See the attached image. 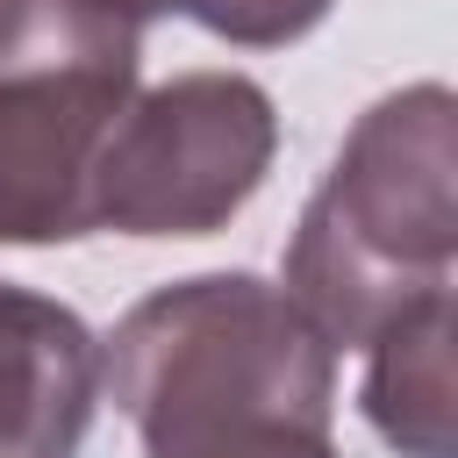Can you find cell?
<instances>
[{
    "instance_id": "1",
    "label": "cell",
    "mask_w": 458,
    "mask_h": 458,
    "mask_svg": "<svg viewBox=\"0 0 458 458\" xmlns=\"http://www.w3.org/2000/svg\"><path fill=\"white\" fill-rule=\"evenodd\" d=\"M100 386L143 458H336V351L258 272L143 293L100 351Z\"/></svg>"
},
{
    "instance_id": "2",
    "label": "cell",
    "mask_w": 458,
    "mask_h": 458,
    "mask_svg": "<svg viewBox=\"0 0 458 458\" xmlns=\"http://www.w3.org/2000/svg\"><path fill=\"white\" fill-rule=\"evenodd\" d=\"M458 100L422 79L372 100L286 243V301L329 351H372L401 315L451 293L458 265Z\"/></svg>"
},
{
    "instance_id": "3",
    "label": "cell",
    "mask_w": 458,
    "mask_h": 458,
    "mask_svg": "<svg viewBox=\"0 0 458 458\" xmlns=\"http://www.w3.org/2000/svg\"><path fill=\"white\" fill-rule=\"evenodd\" d=\"M143 43L86 0H0V243L86 236L100 136L136 100Z\"/></svg>"
},
{
    "instance_id": "4",
    "label": "cell",
    "mask_w": 458,
    "mask_h": 458,
    "mask_svg": "<svg viewBox=\"0 0 458 458\" xmlns=\"http://www.w3.org/2000/svg\"><path fill=\"white\" fill-rule=\"evenodd\" d=\"M279 150L272 93L243 72H179L100 136L86 222L114 236H215L250 208Z\"/></svg>"
},
{
    "instance_id": "5",
    "label": "cell",
    "mask_w": 458,
    "mask_h": 458,
    "mask_svg": "<svg viewBox=\"0 0 458 458\" xmlns=\"http://www.w3.org/2000/svg\"><path fill=\"white\" fill-rule=\"evenodd\" d=\"M100 408V336L50 293L0 279V458H79Z\"/></svg>"
},
{
    "instance_id": "6",
    "label": "cell",
    "mask_w": 458,
    "mask_h": 458,
    "mask_svg": "<svg viewBox=\"0 0 458 458\" xmlns=\"http://www.w3.org/2000/svg\"><path fill=\"white\" fill-rule=\"evenodd\" d=\"M451 329L458 308L451 293H437L372 344L358 401L401 458H451Z\"/></svg>"
},
{
    "instance_id": "7",
    "label": "cell",
    "mask_w": 458,
    "mask_h": 458,
    "mask_svg": "<svg viewBox=\"0 0 458 458\" xmlns=\"http://www.w3.org/2000/svg\"><path fill=\"white\" fill-rule=\"evenodd\" d=\"M336 0H193L186 14L222 36V43H243V50H279V43H301Z\"/></svg>"
},
{
    "instance_id": "8",
    "label": "cell",
    "mask_w": 458,
    "mask_h": 458,
    "mask_svg": "<svg viewBox=\"0 0 458 458\" xmlns=\"http://www.w3.org/2000/svg\"><path fill=\"white\" fill-rule=\"evenodd\" d=\"M86 7H100V14H114V21L143 29V21H157V14H186L193 0H86Z\"/></svg>"
}]
</instances>
